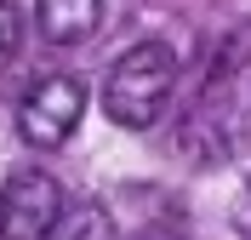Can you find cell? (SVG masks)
I'll use <instances>...</instances> for the list:
<instances>
[{"label": "cell", "mask_w": 251, "mask_h": 240, "mask_svg": "<svg viewBox=\"0 0 251 240\" xmlns=\"http://www.w3.org/2000/svg\"><path fill=\"white\" fill-rule=\"evenodd\" d=\"M172 86H177L172 46L166 40H137L109 69V80H103V114L126 132H143V126H154L160 109L172 103Z\"/></svg>", "instance_id": "1"}, {"label": "cell", "mask_w": 251, "mask_h": 240, "mask_svg": "<svg viewBox=\"0 0 251 240\" xmlns=\"http://www.w3.org/2000/svg\"><path fill=\"white\" fill-rule=\"evenodd\" d=\"M63 206L69 200L51 172H12L0 183V240H51Z\"/></svg>", "instance_id": "2"}, {"label": "cell", "mask_w": 251, "mask_h": 240, "mask_svg": "<svg viewBox=\"0 0 251 240\" xmlns=\"http://www.w3.org/2000/svg\"><path fill=\"white\" fill-rule=\"evenodd\" d=\"M80 114H86V86H80L75 75H46L29 97H23L17 126H23V137H29L34 149H57V143L75 137Z\"/></svg>", "instance_id": "3"}, {"label": "cell", "mask_w": 251, "mask_h": 240, "mask_svg": "<svg viewBox=\"0 0 251 240\" xmlns=\"http://www.w3.org/2000/svg\"><path fill=\"white\" fill-rule=\"evenodd\" d=\"M103 17V0H34V23L51 46H75L97 29Z\"/></svg>", "instance_id": "4"}, {"label": "cell", "mask_w": 251, "mask_h": 240, "mask_svg": "<svg viewBox=\"0 0 251 240\" xmlns=\"http://www.w3.org/2000/svg\"><path fill=\"white\" fill-rule=\"evenodd\" d=\"M51 240H114V212L103 200H69Z\"/></svg>", "instance_id": "5"}, {"label": "cell", "mask_w": 251, "mask_h": 240, "mask_svg": "<svg viewBox=\"0 0 251 240\" xmlns=\"http://www.w3.org/2000/svg\"><path fill=\"white\" fill-rule=\"evenodd\" d=\"M246 63H251V23H240V29L217 46V75H228V69H246Z\"/></svg>", "instance_id": "6"}, {"label": "cell", "mask_w": 251, "mask_h": 240, "mask_svg": "<svg viewBox=\"0 0 251 240\" xmlns=\"http://www.w3.org/2000/svg\"><path fill=\"white\" fill-rule=\"evenodd\" d=\"M17 40V12H12V0H0V52Z\"/></svg>", "instance_id": "7"}, {"label": "cell", "mask_w": 251, "mask_h": 240, "mask_svg": "<svg viewBox=\"0 0 251 240\" xmlns=\"http://www.w3.org/2000/svg\"><path fill=\"white\" fill-rule=\"evenodd\" d=\"M137 240H172V235H137Z\"/></svg>", "instance_id": "8"}]
</instances>
